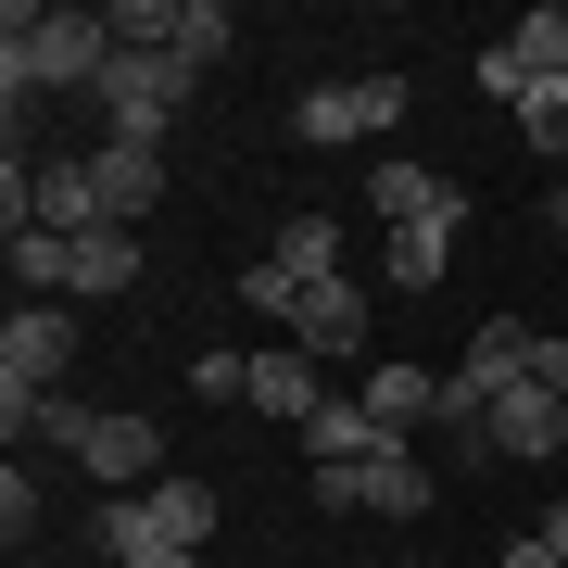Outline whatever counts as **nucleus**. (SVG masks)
<instances>
[{"label": "nucleus", "mask_w": 568, "mask_h": 568, "mask_svg": "<svg viewBox=\"0 0 568 568\" xmlns=\"http://www.w3.org/2000/svg\"><path fill=\"white\" fill-rule=\"evenodd\" d=\"M241 304L291 328V304H304V278H291V265H278V253H253V265H241Z\"/></svg>", "instance_id": "21"}, {"label": "nucleus", "mask_w": 568, "mask_h": 568, "mask_svg": "<svg viewBox=\"0 0 568 568\" xmlns=\"http://www.w3.org/2000/svg\"><path fill=\"white\" fill-rule=\"evenodd\" d=\"M366 215H379V227H467V190L443 178V164L379 152V164H366Z\"/></svg>", "instance_id": "9"}, {"label": "nucleus", "mask_w": 568, "mask_h": 568, "mask_svg": "<svg viewBox=\"0 0 568 568\" xmlns=\"http://www.w3.org/2000/svg\"><path fill=\"white\" fill-rule=\"evenodd\" d=\"M190 392H203V405H241V392H253V354H203V366H190Z\"/></svg>", "instance_id": "24"}, {"label": "nucleus", "mask_w": 568, "mask_h": 568, "mask_svg": "<svg viewBox=\"0 0 568 568\" xmlns=\"http://www.w3.org/2000/svg\"><path fill=\"white\" fill-rule=\"evenodd\" d=\"M89 342H77V316L63 304H13V328H0V429L26 443V417L63 392V366H77Z\"/></svg>", "instance_id": "2"}, {"label": "nucleus", "mask_w": 568, "mask_h": 568, "mask_svg": "<svg viewBox=\"0 0 568 568\" xmlns=\"http://www.w3.org/2000/svg\"><path fill=\"white\" fill-rule=\"evenodd\" d=\"M328 518H429V467L417 455H366V467H316Z\"/></svg>", "instance_id": "7"}, {"label": "nucleus", "mask_w": 568, "mask_h": 568, "mask_svg": "<svg viewBox=\"0 0 568 568\" xmlns=\"http://www.w3.org/2000/svg\"><path fill=\"white\" fill-rule=\"evenodd\" d=\"M26 227H63V241L114 227V215H102V178H89V152H39V164H26Z\"/></svg>", "instance_id": "10"}, {"label": "nucleus", "mask_w": 568, "mask_h": 568, "mask_svg": "<svg viewBox=\"0 0 568 568\" xmlns=\"http://www.w3.org/2000/svg\"><path fill=\"white\" fill-rule=\"evenodd\" d=\"M467 455H568V392H544V379H518L506 405L480 417V443Z\"/></svg>", "instance_id": "11"}, {"label": "nucleus", "mask_w": 568, "mask_h": 568, "mask_svg": "<svg viewBox=\"0 0 568 568\" xmlns=\"http://www.w3.org/2000/svg\"><path fill=\"white\" fill-rule=\"evenodd\" d=\"M265 253H278V265H291L304 291H316V278H342V227H328V215H291V227H278Z\"/></svg>", "instance_id": "19"}, {"label": "nucleus", "mask_w": 568, "mask_h": 568, "mask_svg": "<svg viewBox=\"0 0 568 568\" xmlns=\"http://www.w3.org/2000/svg\"><path fill=\"white\" fill-rule=\"evenodd\" d=\"M0 530H13V544L39 530V480H26V467H0Z\"/></svg>", "instance_id": "25"}, {"label": "nucleus", "mask_w": 568, "mask_h": 568, "mask_svg": "<svg viewBox=\"0 0 568 568\" xmlns=\"http://www.w3.org/2000/svg\"><path fill=\"white\" fill-rule=\"evenodd\" d=\"M443 265H455V227H392V241H379V278L392 291H443Z\"/></svg>", "instance_id": "18"}, {"label": "nucleus", "mask_w": 568, "mask_h": 568, "mask_svg": "<svg viewBox=\"0 0 568 568\" xmlns=\"http://www.w3.org/2000/svg\"><path fill=\"white\" fill-rule=\"evenodd\" d=\"M114 291H140V241H126V227H89V241H77V278H63V304H114Z\"/></svg>", "instance_id": "16"}, {"label": "nucleus", "mask_w": 568, "mask_h": 568, "mask_svg": "<svg viewBox=\"0 0 568 568\" xmlns=\"http://www.w3.org/2000/svg\"><path fill=\"white\" fill-rule=\"evenodd\" d=\"M379 126H405V77H328L291 102V140L328 152V140H379Z\"/></svg>", "instance_id": "6"}, {"label": "nucleus", "mask_w": 568, "mask_h": 568, "mask_svg": "<svg viewBox=\"0 0 568 568\" xmlns=\"http://www.w3.org/2000/svg\"><path fill=\"white\" fill-rule=\"evenodd\" d=\"M291 342H304L316 366H354V354H366V291H354V278H316L304 304H291Z\"/></svg>", "instance_id": "12"}, {"label": "nucleus", "mask_w": 568, "mask_h": 568, "mask_svg": "<svg viewBox=\"0 0 568 568\" xmlns=\"http://www.w3.org/2000/svg\"><path fill=\"white\" fill-rule=\"evenodd\" d=\"M544 227H556V241H568V190H556V203H544Z\"/></svg>", "instance_id": "29"}, {"label": "nucleus", "mask_w": 568, "mask_h": 568, "mask_svg": "<svg viewBox=\"0 0 568 568\" xmlns=\"http://www.w3.org/2000/svg\"><path fill=\"white\" fill-rule=\"evenodd\" d=\"M518 379H530V316H493V328H467V354L443 366V429H455V443H480V417L506 405Z\"/></svg>", "instance_id": "4"}, {"label": "nucleus", "mask_w": 568, "mask_h": 568, "mask_svg": "<svg viewBox=\"0 0 568 568\" xmlns=\"http://www.w3.org/2000/svg\"><path fill=\"white\" fill-rule=\"evenodd\" d=\"M190 89H203V77H190L178 51H126V39H114V77L89 89V102H102V126H114V140H140V152H164V126L190 114Z\"/></svg>", "instance_id": "3"}, {"label": "nucleus", "mask_w": 568, "mask_h": 568, "mask_svg": "<svg viewBox=\"0 0 568 568\" xmlns=\"http://www.w3.org/2000/svg\"><path fill=\"white\" fill-rule=\"evenodd\" d=\"M241 405H253V417H291V429H304V417L328 405V366H316L304 342H265V354H253V392H241Z\"/></svg>", "instance_id": "13"}, {"label": "nucleus", "mask_w": 568, "mask_h": 568, "mask_svg": "<svg viewBox=\"0 0 568 568\" xmlns=\"http://www.w3.org/2000/svg\"><path fill=\"white\" fill-rule=\"evenodd\" d=\"M518 140L544 152V164H568V77H530L518 89Z\"/></svg>", "instance_id": "20"}, {"label": "nucleus", "mask_w": 568, "mask_h": 568, "mask_svg": "<svg viewBox=\"0 0 568 568\" xmlns=\"http://www.w3.org/2000/svg\"><path fill=\"white\" fill-rule=\"evenodd\" d=\"M114 39L126 51H178L190 77H215L241 51V26H227V0H114Z\"/></svg>", "instance_id": "5"}, {"label": "nucleus", "mask_w": 568, "mask_h": 568, "mask_svg": "<svg viewBox=\"0 0 568 568\" xmlns=\"http://www.w3.org/2000/svg\"><path fill=\"white\" fill-rule=\"evenodd\" d=\"M77 467H89L102 493H152V480H178V467H164V429H152L140 405H102V417H89Z\"/></svg>", "instance_id": "8"}, {"label": "nucleus", "mask_w": 568, "mask_h": 568, "mask_svg": "<svg viewBox=\"0 0 568 568\" xmlns=\"http://www.w3.org/2000/svg\"><path fill=\"white\" fill-rule=\"evenodd\" d=\"M480 89H493V102H506V114H518V89H530V63H518L506 39H493V51H480Z\"/></svg>", "instance_id": "26"}, {"label": "nucleus", "mask_w": 568, "mask_h": 568, "mask_svg": "<svg viewBox=\"0 0 568 568\" xmlns=\"http://www.w3.org/2000/svg\"><path fill=\"white\" fill-rule=\"evenodd\" d=\"M530 379H544V392H568V342H544V328H530Z\"/></svg>", "instance_id": "27"}, {"label": "nucleus", "mask_w": 568, "mask_h": 568, "mask_svg": "<svg viewBox=\"0 0 568 568\" xmlns=\"http://www.w3.org/2000/svg\"><path fill=\"white\" fill-rule=\"evenodd\" d=\"M114 568H203V556H178V544H126Z\"/></svg>", "instance_id": "28"}, {"label": "nucleus", "mask_w": 568, "mask_h": 568, "mask_svg": "<svg viewBox=\"0 0 568 568\" xmlns=\"http://www.w3.org/2000/svg\"><path fill=\"white\" fill-rule=\"evenodd\" d=\"M518 63H530V77H568V13H530L518 26V39H506Z\"/></svg>", "instance_id": "22"}, {"label": "nucleus", "mask_w": 568, "mask_h": 568, "mask_svg": "<svg viewBox=\"0 0 568 568\" xmlns=\"http://www.w3.org/2000/svg\"><path fill=\"white\" fill-rule=\"evenodd\" d=\"M304 443H316V467H366V455H405V443H392L379 417H366V405H316V417H304Z\"/></svg>", "instance_id": "17"}, {"label": "nucleus", "mask_w": 568, "mask_h": 568, "mask_svg": "<svg viewBox=\"0 0 568 568\" xmlns=\"http://www.w3.org/2000/svg\"><path fill=\"white\" fill-rule=\"evenodd\" d=\"M556 506H568V493H556Z\"/></svg>", "instance_id": "30"}, {"label": "nucleus", "mask_w": 568, "mask_h": 568, "mask_svg": "<svg viewBox=\"0 0 568 568\" xmlns=\"http://www.w3.org/2000/svg\"><path fill=\"white\" fill-rule=\"evenodd\" d=\"M89 178H102V215H114V227H140V215L164 203V152H140V140H102Z\"/></svg>", "instance_id": "14"}, {"label": "nucleus", "mask_w": 568, "mask_h": 568, "mask_svg": "<svg viewBox=\"0 0 568 568\" xmlns=\"http://www.w3.org/2000/svg\"><path fill=\"white\" fill-rule=\"evenodd\" d=\"M114 77V13H77V0H39V13H0V102H13V152H26V114L51 89H102Z\"/></svg>", "instance_id": "1"}, {"label": "nucleus", "mask_w": 568, "mask_h": 568, "mask_svg": "<svg viewBox=\"0 0 568 568\" xmlns=\"http://www.w3.org/2000/svg\"><path fill=\"white\" fill-rule=\"evenodd\" d=\"M354 405L379 417L392 443H405V429H429V417H443V379H429V366H366V392H354Z\"/></svg>", "instance_id": "15"}, {"label": "nucleus", "mask_w": 568, "mask_h": 568, "mask_svg": "<svg viewBox=\"0 0 568 568\" xmlns=\"http://www.w3.org/2000/svg\"><path fill=\"white\" fill-rule=\"evenodd\" d=\"M506 568H568V506H544V518H530L518 544H506Z\"/></svg>", "instance_id": "23"}]
</instances>
